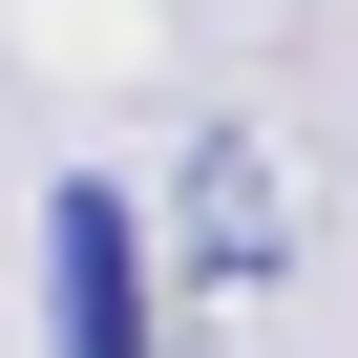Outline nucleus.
I'll list each match as a JSON object with an SVG mask.
<instances>
[{
    "instance_id": "nucleus-1",
    "label": "nucleus",
    "mask_w": 358,
    "mask_h": 358,
    "mask_svg": "<svg viewBox=\"0 0 358 358\" xmlns=\"http://www.w3.org/2000/svg\"><path fill=\"white\" fill-rule=\"evenodd\" d=\"M43 358H148V211L127 190L43 211Z\"/></svg>"
},
{
    "instance_id": "nucleus-2",
    "label": "nucleus",
    "mask_w": 358,
    "mask_h": 358,
    "mask_svg": "<svg viewBox=\"0 0 358 358\" xmlns=\"http://www.w3.org/2000/svg\"><path fill=\"white\" fill-rule=\"evenodd\" d=\"M190 253H211V274H274V253H295V232H274V169H253L232 127L190 148Z\"/></svg>"
}]
</instances>
